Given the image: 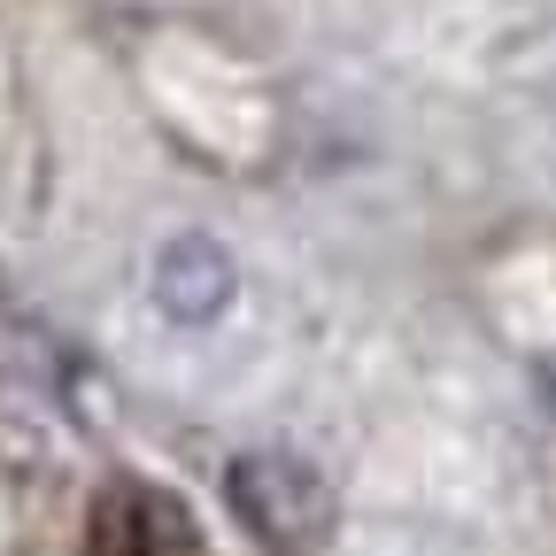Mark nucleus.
Listing matches in <instances>:
<instances>
[{
  "instance_id": "1",
  "label": "nucleus",
  "mask_w": 556,
  "mask_h": 556,
  "mask_svg": "<svg viewBox=\"0 0 556 556\" xmlns=\"http://www.w3.org/2000/svg\"><path fill=\"white\" fill-rule=\"evenodd\" d=\"M148 302H155L170 325H186V332L225 325L232 302H240V255H232V240L201 232V225L170 232V240L148 255Z\"/></svg>"
},
{
  "instance_id": "2",
  "label": "nucleus",
  "mask_w": 556,
  "mask_h": 556,
  "mask_svg": "<svg viewBox=\"0 0 556 556\" xmlns=\"http://www.w3.org/2000/svg\"><path fill=\"white\" fill-rule=\"evenodd\" d=\"M232 503L270 533V541H309L325 526V486L294 456H240L232 464Z\"/></svg>"
}]
</instances>
